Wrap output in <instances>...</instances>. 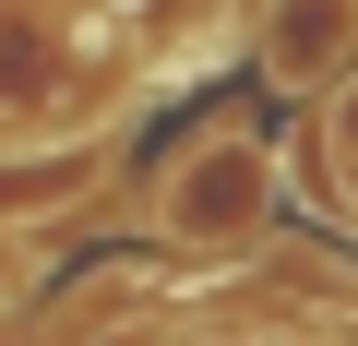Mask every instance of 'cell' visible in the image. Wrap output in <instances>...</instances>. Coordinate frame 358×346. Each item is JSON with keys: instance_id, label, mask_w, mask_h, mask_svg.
<instances>
[{"instance_id": "obj_2", "label": "cell", "mask_w": 358, "mask_h": 346, "mask_svg": "<svg viewBox=\"0 0 358 346\" xmlns=\"http://www.w3.org/2000/svg\"><path fill=\"white\" fill-rule=\"evenodd\" d=\"M358 60V0H263V72L275 84H334Z\"/></svg>"}, {"instance_id": "obj_1", "label": "cell", "mask_w": 358, "mask_h": 346, "mask_svg": "<svg viewBox=\"0 0 358 346\" xmlns=\"http://www.w3.org/2000/svg\"><path fill=\"white\" fill-rule=\"evenodd\" d=\"M263 215H275V155L251 131H203L155 192V227L192 251H239V239H263Z\"/></svg>"}]
</instances>
